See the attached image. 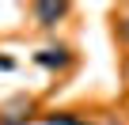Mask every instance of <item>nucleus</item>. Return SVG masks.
Returning <instances> with one entry per match:
<instances>
[{
    "mask_svg": "<svg viewBox=\"0 0 129 125\" xmlns=\"http://www.w3.org/2000/svg\"><path fill=\"white\" fill-rule=\"evenodd\" d=\"M61 12H64L61 4H38V19H57Z\"/></svg>",
    "mask_w": 129,
    "mask_h": 125,
    "instance_id": "1",
    "label": "nucleus"
},
{
    "mask_svg": "<svg viewBox=\"0 0 129 125\" xmlns=\"http://www.w3.org/2000/svg\"><path fill=\"white\" fill-rule=\"evenodd\" d=\"M38 61H42V65H64V53H61V49H46Z\"/></svg>",
    "mask_w": 129,
    "mask_h": 125,
    "instance_id": "2",
    "label": "nucleus"
},
{
    "mask_svg": "<svg viewBox=\"0 0 129 125\" xmlns=\"http://www.w3.org/2000/svg\"><path fill=\"white\" fill-rule=\"evenodd\" d=\"M125 34H129V23H125Z\"/></svg>",
    "mask_w": 129,
    "mask_h": 125,
    "instance_id": "3",
    "label": "nucleus"
}]
</instances>
